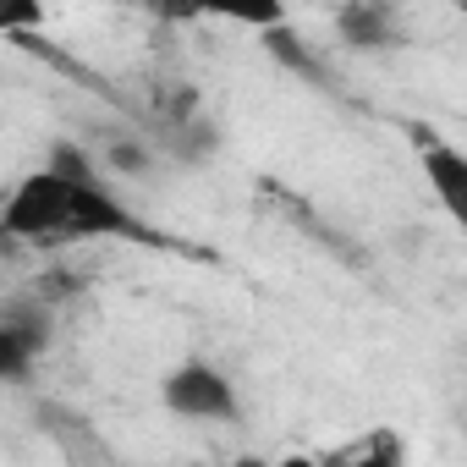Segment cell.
Instances as JSON below:
<instances>
[{
  "instance_id": "1",
  "label": "cell",
  "mask_w": 467,
  "mask_h": 467,
  "mask_svg": "<svg viewBox=\"0 0 467 467\" xmlns=\"http://www.w3.org/2000/svg\"><path fill=\"white\" fill-rule=\"evenodd\" d=\"M0 225H6V237L39 243V248L99 243V237H143L138 214L94 176V165L72 143H56L50 165H39L34 176H23L12 187Z\"/></svg>"
},
{
  "instance_id": "2",
  "label": "cell",
  "mask_w": 467,
  "mask_h": 467,
  "mask_svg": "<svg viewBox=\"0 0 467 467\" xmlns=\"http://www.w3.org/2000/svg\"><path fill=\"white\" fill-rule=\"evenodd\" d=\"M160 401L165 412H176L182 423H237L243 418V396L231 385L225 368H214L209 358H187L160 379Z\"/></svg>"
},
{
  "instance_id": "3",
  "label": "cell",
  "mask_w": 467,
  "mask_h": 467,
  "mask_svg": "<svg viewBox=\"0 0 467 467\" xmlns=\"http://www.w3.org/2000/svg\"><path fill=\"white\" fill-rule=\"evenodd\" d=\"M423 182L451 214V225L467 237V149L456 143H423Z\"/></svg>"
},
{
  "instance_id": "4",
  "label": "cell",
  "mask_w": 467,
  "mask_h": 467,
  "mask_svg": "<svg viewBox=\"0 0 467 467\" xmlns=\"http://www.w3.org/2000/svg\"><path fill=\"white\" fill-rule=\"evenodd\" d=\"M34 352H45V325H28L23 314H12L6 325H0V363H6V374L23 379Z\"/></svg>"
},
{
  "instance_id": "5",
  "label": "cell",
  "mask_w": 467,
  "mask_h": 467,
  "mask_svg": "<svg viewBox=\"0 0 467 467\" xmlns=\"http://www.w3.org/2000/svg\"><path fill=\"white\" fill-rule=\"evenodd\" d=\"M385 12H341V28H347V39L352 45H363V50H374V45H385Z\"/></svg>"
}]
</instances>
